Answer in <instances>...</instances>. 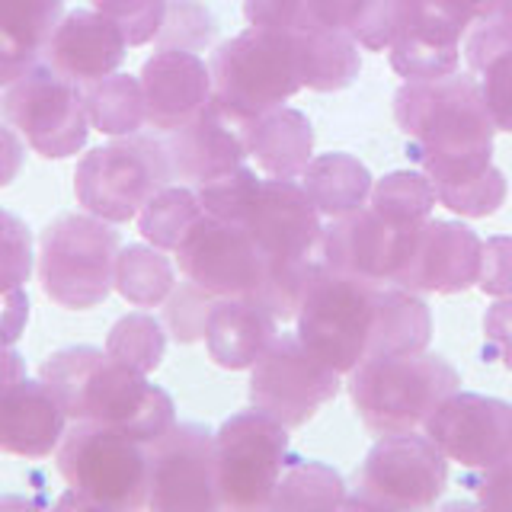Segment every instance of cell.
<instances>
[{
  "label": "cell",
  "mask_w": 512,
  "mask_h": 512,
  "mask_svg": "<svg viewBox=\"0 0 512 512\" xmlns=\"http://www.w3.org/2000/svg\"><path fill=\"white\" fill-rule=\"evenodd\" d=\"M298 336L333 372L349 375L368 359L423 352L432 314L410 288L324 266L298 311Z\"/></svg>",
  "instance_id": "cell-1"
},
{
  "label": "cell",
  "mask_w": 512,
  "mask_h": 512,
  "mask_svg": "<svg viewBox=\"0 0 512 512\" xmlns=\"http://www.w3.org/2000/svg\"><path fill=\"white\" fill-rule=\"evenodd\" d=\"M394 119L410 138L407 157L420 164L436 192L477 180L493 167V132L480 80L448 74L407 80L394 93Z\"/></svg>",
  "instance_id": "cell-2"
},
{
  "label": "cell",
  "mask_w": 512,
  "mask_h": 512,
  "mask_svg": "<svg viewBox=\"0 0 512 512\" xmlns=\"http://www.w3.org/2000/svg\"><path fill=\"white\" fill-rule=\"evenodd\" d=\"M39 378L58 397L68 420L116 426L144 445L160 439L176 423L173 397L151 384L138 368L112 359L106 349H58L42 362Z\"/></svg>",
  "instance_id": "cell-3"
},
{
  "label": "cell",
  "mask_w": 512,
  "mask_h": 512,
  "mask_svg": "<svg viewBox=\"0 0 512 512\" xmlns=\"http://www.w3.org/2000/svg\"><path fill=\"white\" fill-rule=\"evenodd\" d=\"M208 71L212 100L231 116L253 122L304 90V32L247 26L215 48Z\"/></svg>",
  "instance_id": "cell-4"
},
{
  "label": "cell",
  "mask_w": 512,
  "mask_h": 512,
  "mask_svg": "<svg viewBox=\"0 0 512 512\" xmlns=\"http://www.w3.org/2000/svg\"><path fill=\"white\" fill-rule=\"evenodd\" d=\"M58 474L68 493L58 506L80 509H141L148 506V445L128 432L74 420L55 448Z\"/></svg>",
  "instance_id": "cell-5"
},
{
  "label": "cell",
  "mask_w": 512,
  "mask_h": 512,
  "mask_svg": "<svg viewBox=\"0 0 512 512\" xmlns=\"http://www.w3.org/2000/svg\"><path fill=\"white\" fill-rule=\"evenodd\" d=\"M461 388V375L442 356L432 352H407V356H384L362 362L349 381L352 404L362 423L375 436L413 432L445 397Z\"/></svg>",
  "instance_id": "cell-6"
},
{
  "label": "cell",
  "mask_w": 512,
  "mask_h": 512,
  "mask_svg": "<svg viewBox=\"0 0 512 512\" xmlns=\"http://www.w3.org/2000/svg\"><path fill=\"white\" fill-rule=\"evenodd\" d=\"M122 250L112 221L96 215H58L42 231L39 279L42 292L68 311L103 304L116 288V256Z\"/></svg>",
  "instance_id": "cell-7"
},
{
  "label": "cell",
  "mask_w": 512,
  "mask_h": 512,
  "mask_svg": "<svg viewBox=\"0 0 512 512\" xmlns=\"http://www.w3.org/2000/svg\"><path fill=\"white\" fill-rule=\"evenodd\" d=\"M170 180L173 167L164 138L135 132L80 157L74 170V192L90 215L122 224L138 218L148 199L170 186Z\"/></svg>",
  "instance_id": "cell-8"
},
{
  "label": "cell",
  "mask_w": 512,
  "mask_h": 512,
  "mask_svg": "<svg viewBox=\"0 0 512 512\" xmlns=\"http://www.w3.org/2000/svg\"><path fill=\"white\" fill-rule=\"evenodd\" d=\"M0 119L45 160H64L84 151L90 138L84 87L55 71L45 58L0 90Z\"/></svg>",
  "instance_id": "cell-9"
},
{
  "label": "cell",
  "mask_w": 512,
  "mask_h": 512,
  "mask_svg": "<svg viewBox=\"0 0 512 512\" xmlns=\"http://www.w3.org/2000/svg\"><path fill=\"white\" fill-rule=\"evenodd\" d=\"M288 464V429L263 410H240L215 432V490L224 509H269Z\"/></svg>",
  "instance_id": "cell-10"
},
{
  "label": "cell",
  "mask_w": 512,
  "mask_h": 512,
  "mask_svg": "<svg viewBox=\"0 0 512 512\" xmlns=\"http://www.w3.org/2000/svg\"><path fill=\"white\" fill-rule=\"evenodd\" d=\"M448 484V458L429 436L394 432L381 436L356 477L346 506L365 509H426Z\"/></svg>",
  "instance_id": "cell-11"
},
{
  "label": "cell",
  "mask_w": 512,
  "mask_h": 512,
  "mask_svg": "<svg viewBox=\"0 0 512 512\" xmlns=\"http://www.w3.org/2000/svg\"><path fill=\"white\" fill-rule=\"evenodd\" d=\"M340 394V372L317 359L298 333H279L253 362L250 404L285 429H298Z\"/></svg>",
  "instance_id": "cell-12"
},
{
  "label": "cell",
  "mask_w": 512,
  "mask_h": 512,
  "mask_svg": "<svg viewBox=\"0 0 512 512\" xmlns=\"http://www.w3.org/2000/svg\"><path fill=\"white\" fill-rule=\"evenodd\" d=\"M148 509H218L212 429L173 423L148 445Z\"/></svg>",
  "instance_id": "cell-13"
},
{
  "label": "cell",
  "mask_w": 512,
  "mask_h": 512,
  "mask_svg": "<svg viewBox=\"0 0 512 512\" xmlns=\"http://www.w3.org/2000/svg\"><path fill=\"white\" fill-rule=\"evenodd\" d=\"M173 253L183 276L215 298L253 295L266 272V256L244 224L212 215H202Z\"/></svg>",
  "instance_id": "cell-14"
},
{
  "label": "cell",
  "mask_w": 512,
  "mask_h": 512,
  "mask_svg": "<svg viewBox=\"0 0 512 512\" xmlns=\"http://www.w3.org/2000/svg\"><path fill=\"white\" fill-rule=\"evenodd\" d=\"M426 436L461 468H493L512 458V404L487 394L455 391L426 420Z\"/></svg>",
  "instance_id": "cell-15"
},
{
  "label": "cell",
  "mask_w": 512,
  "mask_h": 512,
  "mask_svg": "<svg viewBox=\"0 0 512 512\" xmlns=\"http://www.w3.org/2000/svg\"><path fill=\"white\" fill-rule=\"evenodd\" d=\"M420 228H400L372 205H362L324 228V266L372 282H394L410 260Z\"/></svg>",
  "instance_id": "cell-16"
},
{
  "label": "cell",
  "mask_w": 512,
  "mask_h": 512,
  "mask_svg": "<svg viewBox=\"0 0 512 512\" xmlns=\"http://www.w3.org/2000/svg\"><path fill=\"white\" fill-rule=\"evenodd\" d=\"M244 228L266 260L324 256V224L304 186L292 180H263Z\"/></svg>",
  "instance_id": "cell-17"
},
{
  "label": "cell",
  "mask_w": 512,
  "mask_h": 512,
  "mask_svg": "<svg viewBox=\"0 0 512 512\" xmlns=\"http://www.w3.org/2000/svg\"><path fill=\"white\" fill-rule=\"evenodd\" d=\"M480 240L468 224L461 221H423L420 234L413 240L410 260L400 269L394 285L410 292L455 295L477 285L480 276Z\"/></svg>",
  "instance_id": "cell-18"
},
{
  "label": "cell",
  "mask_w": 512,
  "mask_h": 512,
  "mask_svg": "<svg viewBox=\"0 0 512 512\" xmlns=\"http://www.w3.org/2000/svg\"><path fill=\"white\" fill-rule=\"evenodd\" d=\"M250 122L231 116L228 109L208 100V106L196 119L167 132V157L173 167V180L183 183H205L244 164L250 154L247 144Z\"/></svg>",
  "instance_id": "cell-19"
},
{
  "label": "cell",
  "mask_w": 512,
  "mask_h": 512,
  "mask_svg": "<svg viewBox=\"0 0 512 512\" xmlns=\"http://www.w3.org/2000/svg\"><path fill=\"white\" fill-rule=\"evenodd\" d=\"M138 77L148 103V125L164 135L192 122L212 100V71L199 52L157 48Z\"/></svg>",
  "instance_id": "cell-20"
},
{
  "label": "cell",
  "mask_w": 512,
  "mask_h": 512,
  "mask_svg": "<svg viewBox=\"0 0 512 512\" xmlns=\"http://www.w3.org/2000/svg\"><path fill=\"white\" fill-rule=\"evenodd\" d=\"M128 55L125 32L100 10H71L61 16L52 39L45 45V61L74 84H93L116 74Z\"/></svg>",
  "instance_id": "cell-21"
},
{
  "label": "cell",
  "mask_w": 512,
  "mask_h": 512,
  "mask_svg": "<svg viewBox=\"0 0 512 512\" xmlns=\"http://www.w3.org/2000/svg\"><path fill=\"white\" fill-rule=\"evenodd\" d=\"M68 432V413L39 378L16 381L0 394V452L16 458H48Z\"/></svg>",
  "instance_id": "cell-22"
},
{
  "label": "cell",
  "mask_w": 512,
  "mask_h": 512,
  "mask_svg": "<svg viewBox=\"0 0 512 512\" xmlns=\"http://www.w3.org/2000/svg\"><path fill=\"white\" fill-rule=\"evenodd\" d=\"M279 336V317L256 295L215 298L205 320V346L215 365L244 372Z\"/></svg>",
  "instance_id": "cell-23"
},
{
  "label": "cell",
  "mask_w": 512,
  "mask_h": 512,
  "mask_svg": "<svg viewBox=\"0 0 512 512\" xmlns=\"http://www.w3.org/2000/svg\"><path fill=\"white\" fill-rule=\"evenodd\" d=\"M64 0H0V90L42 61Z\"/></svg>",
  "instance_id": "cell-24"
},
{
  "label": "cell",
  "mask_w": 512,
  "mask_h": 512,
  "mask_svg": "<svg viewBox=\"0 0 512 512\" xmlns=\"http://www.w3.org/2000/svg\"><path fill=\"white\" fill-rule=\"evenodd\" d=\"M471 71L480 74V93L493 125L512 135V23L490 13L468 29L464 42Z\"/></svg>",
  "instance_id": "cell-25"
},
{
  "label": "cell",
  "mask_w": 512,
  "mask_h": 512,
  "mask_svg": "<svg viewBox=\"0 0 512 512\" xmlns=\"http://www.w3.org/2000/svg\"><path fill=\"white\" fill-rule=\"evenodd\" d=\"M250 157L272 180H295L311 164L314 128L301 109L279 106L250 122Z\"/></svg>",
  "instance_id": "cell-26"
},
{
  "label": "cell",
  "mask_w": 512,
  "mask_h": 512,
  "mask_svg": "<svg viewBox=\"0 0 512 512\" xmlns=\"http://www.w3.org/2000/svg\"><path fill=\"white\" fill-rule=\"evenodd\" d=\"M304 192L314 202V208L327 218H340L346 212H356L372 196V173L359 157L330 151L311 157V164L304 167Z\"/></svg>",
  "instance_id": "cell-27"
},
{
  "label": "cell",
  "mask_w": 512,
  "mask_h": 512,
  "mask_svg": "<svg viewBox=\"0 0 512 512\" xmlns=\"http://www.w3.org/2000/svg\"><path fill=\"white\" fill-rule=\"evenodd\" d=\"M84 106L90 128L109 138L135 135L148 125V103H144L141 77L106 74L93 84H84Z\"/></svg>",
  "instance_id": "cell-28"
},
{
  "label": "cell",
  "mask_w": 512,
  "mask_h": 512,
  "mask_svg": "<svg viewBox=\"0 0 512 512\" xmlns=\"http://www.w3.org/2000/svg\"><path fill=\"white\" fill-rule=\"evenodd\" d=\"M362 68L359 42L343 29L314 26L304 32V87L336 93L356 84Z\"/></svg>",
  "instance_id": "cell-29"
},
{
  "label": "cell",
  "mask_w": 512,
  "mask_h": 512,
  "mask_svg": "<svg viewBox=\"0 0 512 512\" xmlns=\"http://www.w3.org/2000/svg\"><path fill=\"white\" fill-rule=\"evenodd\" d=\"M176 288V269L160 247L128 244L116 256V292L135 308H157Z\"/></svg>",
  "instance_id": "cell-30"
},
{
  "label": "cell",
  "mask_w": 512,
  "mask_h": 512,
  "mask_svg": "<svg viewBox=\"0 0 512 512\" xmlns=\"http://www.w3.org/2000/svg\"><path fill=\"white\" fill-rule=\"evenodd\" d=\"M346 480L340 471L320 461L288 455V464L272 493L269 509H343Z\"/></svg>",
  "instance_id": "cell-31"
},
{
  "label": "cell",
  "mask_w": 512,
  "mask_h": 512,
  "mask_svg": "<svg viewBox=\"0 0 512 512\" xmlns=\"http://www.w3.org/2000/svg\"><path fill=\"white\" fill-rule=\"evenodd\" d=\"M317 26L343 29L368 52H384L394 36V0H311Z\"/></svg>",
  "instance_id": "cell-32"
},
{
  "label": "cell",
  "mask_w": 512,
  "mask_h": 512,
  "mask_svg": "<svg viewBox=\"0 0 512 512\" xmlns=\"http://www.w3.org/2000/svg\"><path fill=\"white\" fill-rule=\"evenodd\" d=\"M202 215L205 212L196 189L164 186L138 212V231L148 244L160 250H176L186 240V234L199 224Z\"/></svg>",
  "instance_id": "cell-33"
},
{
  "label": "cell",
  "mask_w": 512,
  "mask_h": 512,
  "mask_svg": "<svg viewBox=\"0 0 512 512\" xmlns=\"http://www.w3.org/2000/svg\"><path fill=\"white\" fill-rule=\"evenodd\" d=\"M436 202L439 199L429 176L413 170H394L381 176L372 186V196H368V205L391 224H400V228H420L423 221H429V212L436 208Z\"/></svg>",
  "instance_id": "cell-34"
},
{
  "label": "cell",
  "mask_w": 512,
  "mask_h": 512,
  "mask_svg": "<svg viewBox=\"0 0 512 512\" xmlns=\"http://www.w3.org/2000/svg\"><path fill=\"white\" fill-rule=\"evenodd\" d=\"M320 269H324V256H304V260H266L263 282L253 295L279 317V324L282 320H295Z\"/></svg>",
  "instance_id": "cell-35"
},
{
  "label": "cell",
  "mask_w": 512,
  "mask_h": 512,
  "mask_svg": "<svg viewBox=\"0 0 512 512\" xmlns=\"http://www.w3.org/2000/svg\"><path fill=\"white\" fill-rule=\"evenodd\" d=\"M106 352L112 359L138 368V372L151 375L154 368L164 362L167 352V333L160 327V320L151 314H125L112 324L106 336Z\"/></svg>",
  "instance_id": "cell-36"
},
{
  "label": "cell",
  "mask_w": 512,
  "mask_h": 512,
  "mask_svg": "<svg viewBox=\"0 0 512 512\" xmlns=\"http://www.w3.org/2000/svg\"><path fill=\"white\" fill-rule=\"evenodd\" d=\"M260 186H263L260 176H256L250 167L240 164V167H234L228 173L212 176V180L199 183L196 192H199V202H202L205 215L244 224L256 196H260Z\"/></svg>",
  "instance_id": "cell-37"
},
{
  "label": "cell",
  "mask_w": 512,
  "mask_h": 512,
  "mask_svg": "<svg viewBox=\"0 0 512 512\" xmlns=\"http://www.w3.org/2000/svg\"><path fill=\"white\" fill-rule=\"evenodd\" d=\"M215 39V16L199 0H170L164 26L157 32V48H183L202 52Z\"/></svg>",
  "instance_id": "cell-38"
},
{
  "label": "cell",
  "mask_w": 512,
  "mask_h": 512,
  "mask_svg": "<svg viewBox=\"0 0 512 512\" xmlns=\"http://www.w3.org/2000/svg\"><path fill=\"white\" fill-rule=\"evenodd\" d=\"M32 231L29 224L0 208V292L7 288H23L32 276Z\"/></svg>",
  "instance_id": "cell-39"
},
{
  "label": "cell",
  "mask_w": 512,
  "mask_h": 512,
  "mask_svg": "<svg viewBox=\"0 0 512 512\" xmlns=\"http://www.w3.org/2000/svg\"><path fill=\"white\" fill-rule=\"evenodd\" d=\"M215 295L202 292L196 282H180L164 301V320L176 343H196L205 340V320L212 311Z\"/></svg>",
  "instance_id": "cell-40"
},
{
  "label": "cell",
  "mask_w": 512,
  "mask_h": 512,
  "mask_svg": "<svg viewBox=\"0 0 512 512\" xmlns=\"http://www.w3.org/2000/svg\"><path fill=\"white\" fill-rule=\"evenodd\" d=\"M506 176L500 167H490L484 176H477V180H468L461 186H452V189H442L436 192V199L448 208V212L455 215H464V218H487L493 215L496 208L506 202Z\"/></svg>",
  "instance_id": "cell-41"
},
{
  "label": "cell",
  "mask_w": 512,
  "mask_h": 512,
  "mask_svg": "<svg viewBox=\"0 0 512 512\" xmlns=\"http://www.w3.org/2000/svg\"><path fill=\"white\" fill-rule=\"evenodd\" d=\"M167 4L170 0H93V10L109 16L125 32L128 45H148L164 26Z\"/></svg>",
  "instance_id": "cell-42"
},
{
  "label": "cell",
  "mask_w": 512,
  "mask_h": 512,
  "mask_svg": "<svg viewBox=\"0 0 512 512\" xmlns=\"http://www.w3.org/2000/svg\"><path fill=\"white\" fill-rule=\"evenodd\" d=\"M244 16L250 26L279 32H308L317 26L311 0H244Z\"/></svg>",
  "instance_id": "cell-43"
},
{
  "label": "cell",
  "mask_w": 512,
  "mask_h": 512,
  "mask_svg": "<svg viewBox=\"0 0 512 512\" xmlns=\"http://www.w3.org/2000/svg\"><path fill=\"white\" fill-rule=\"evenodd\" d=\"M477 288L490 298H512V237H487Z\"/></svg>",
  "instance_id": "cell-44"
},
{
  "label": "cell",
  "mask_w": 512,
  "mask_h": 512,
  "mask_svg": "<svg viewBox=\"0 0 512 512\" xmlns=\"http://www.w3.org/2000/svg\"><path fill=\"white\" fill-rule=\"evenodd\" d=\"M461 484L474 490L477 506L512 509V458L493 464V468H480L477 474H468Z\"/></svg>",
  "instance_id": "cell-45"
},
{
  "label": "cell",
  "mask_w": 512,
  "mask_h": 512,
  "mask_svg": "<svg viewBox=\"0 0 512 512\" xmlns=\"http://www.w3.org/2000/svg\"><path fill=\"white\" fill-rule=\"evenodd\" d=\"M487 346L506 368H512V298H496L484 317Z\"/></svg>",
  "instance_id": "cell-46"
},
{
  "label": "cell",
  "mask_w": 512,
  "mask_h": 512,
  "mask_svg": "<svg viewBox=\"0 0 512 512\" xmlns=\"http://www.w3.org/2000/svg\"><path fill=\"white\" fill-rule=\"evenodd\" d=\"M29 324V295L23 288L0 292V343L13 346Z\"/></svg>",
  "instance_id": "cell-47"
},
{
  "label": "cell",
  "mask_w": 512,
  "mask_h": 512,
  "mask_svg": "<svg viewBox=\"0 0 512 512\" xmlns=\"http://www.w3.org/2000/svg\"><path fill=\"white\" fill-rule=\"evenodd\" d=\"M426 4L442 10L448 20H455L464 29H471L474 23L487 20L490 13L500 10V0H426Z\"/></svg>",
  "instance_id": "cell-48"
},
{
  "label": "cell",
  "mask_w": 512,
  "mask_h": 512,
  "mask_svg": "<svg viewBox=\"0 0 512 512\" xmlns=\"http://www.w3.org/2000/svg\"><path fill=\"white\" fill-rule=\"evenodd\" d=\"M23 160H26L23 135L7 122H0V186H10L20 176Z\"/></svg>",
  "instance_id": "cell-49"
},
{
  "label": "cell",
  "mask_w": 512,
  "mask_h": 512,
  "mask_svg": "<svg viewBox=\"0 0 512 512\" xmlns=\"http://www.w3.org/2000/svg\"><path fill=\"white\" fill-rule=\"evenodd\" d=\"M23 378H26V359L13 346L0 343V394H7Z\"/></svg>",
  "instance_id": "cell-50"
},
{
  "label": "cell",
  "mask_w": 512,
  "mask_h": 512,
  "mask_svg": "<svg viewBox=\"0 0 512 512\" xmlns=\"http://www.w3.org/2000/svg\"><path fill=\"white\" fill-rule=\"evenodd\" d=\"M496 13H500L506 23H512V0H500V10Z\"/></svg>",
  "instance_id": "cell-51"
}]
</instances>
